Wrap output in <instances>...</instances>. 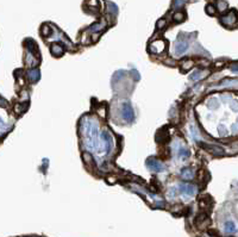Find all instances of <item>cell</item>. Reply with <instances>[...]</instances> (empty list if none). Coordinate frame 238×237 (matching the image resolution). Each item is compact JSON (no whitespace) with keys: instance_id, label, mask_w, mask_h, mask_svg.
Instances as JSON below:
<instances>
[{"instance_id":"obj_1","label":"cell","mask_w":238,"mask_h":237,"mask_svg":"<svg viewBox=\"0 0 238 237\" xmlns=\"http://www.w3.org/2000/svg\"><path fill=\"white\" fill-rule=\"evenodd\" d=\"M147 166H148L151 171L157 172V173L163 172V171H164V166H163L158 160H156L155 157H150V159H148V161H147Z\"/></svg>"},{"instance_id":"obj_6","label":"cell","mask_w":238,"mask_h":237,"mask_svg":"<svg viewBox=\"0 0 238 237\" xmlns=\"http://www.w3.org/2000/svg\"><path fill=\"white\" fill-rule=\"evenodd\" d=\"M50 51H51L54 56H62L63 53H65V48H63V45H61L59 43H54L50 47Z\"/></svg>"},{"instance_id":"obj_8","label":"cell","mask_w":238,"mask_h":237,"mask_svg":"<svg viewBox=\"0 0 238 237\" xmlns=\"http://www.w3.org/2000/svg\"><path fill=\"white\" fill-rule=\"evenodd\" d=\"M212 205V200H211V197L210 196H202L200 199H199V206L205 210V208H211Z\"/></svg>"},{"instance_id":"obj_18","label":"cell","mask_w":238,"mask_h":237,"mask_svg":"<svg viewBox=\"0 0 238 237\" xmlns=\"http://www.w3.org/2000/svg\"><path fill=\"white\" fill-rule=\"evenodd\" d=\"M105 28V22H101V23H98V24H94L91 29L94 30V31H98V30H102Z\"/></svg>"},{"instance_id":"obj_22","label":"cell","mask_w":238,"mask_h":237,"mask_svg":"<svg viewBox=\"0 0 238 237\" xmlns=\"http://www.w3.org/2000/svg\"><path fill=\"white\" fill-rule=\"evenodd\" d=\"M226 7H227V4H226L225 1H220V3H219V7H218L220 11H224Z\"/></svg>"},{"instance_id":"obj_21","label":"cell","mask_w":238,"mask_h":237,"mask_svg":"<svg viewBox=\"0 0 238 237\" xmlns=\"http://www.w3.org/2000/svg\"><path fill=\"white\" fill-rule=\"evenodd\" d=\"M200 73H201L200 71H196L195 73H193V74L190 75L189 79H190V80H198V79H200V77H201V75H200Z\"/></svg>"},{"instance_id":"obj_7","label":"cell","mask_w":238,"mask_h":237,"mask_svg":"<svg viewBox=\"0 0 238 237\" xmlns=\"http://www.w3.org/2000/svg\"><path fill=\"white\" fill-rule=\"evenodd\" d=\"M236 20H237V16H236L235 11H231L229 14H226L225 17L221 18V22L226 25H232V24L236 23Z\"/></svg>"},{"instance_id":"obj_4","label":"cell","mask_w":238,"mask_h":237,"mask_svg":"<svg viewBox=\"0 0 238 237\" xmlns=\"http://www.w3.org/2000/svg\"><path fill=\"white\" fill-rule=\"evenodd\" d=\"M202 148H205V150H207L208 153L213 155H223L224 154V150L218 147V145H213V144H205V143H200Z\"/></svg>"},{"instance_id":"obj_10","label":"cell","mask_w":238,"mask_h":237,"mask_svg":"<svg viewBox=\"0 0 238 237\" xmlns=\"http://www.w3.org/2000/svg\"><path fill=\"white\" fill-rule=\"evenodd\" d=\"M28 79L32 82H36L39 79V71L38 69H31L28 71Z\"/></svg>"},{"instance_id":"obj_23","label":"cell","mask_w":238,"mask_h":237,"mask_svg":"<svg viewBox=\"0 0 238 237\" xmlns=\"http://www.w3.org/2000/svg\"><path fill=\"white\" fill-rule=\"evenodd\" d=\"M98 113L100 114L101 117H105V116H106V108H105V107H104V108L101 107V108H99V110H98Z\"/></svg>"},{"instance_id":"obj_20","label":"cell","mask_w":238,"mask_h":237,"mask_svg":"<svg viewBox=\"0 0 238 237\" xmlns=\"http://www.w3.org/2000/svg\"><path fill=\"white\" fill-rule=\"evenodd\" d=\"M206 12H207L208 14L213 16L214 13H215V8H214V6L213 5H207L206 6Z\"/></svg>"},{"instance_id":"obj_13","label":"cell","mask_w":238,"mask_h":237,"mask_svg":"<svg viewBox=\"0 0 238 237\" xmlns=\"http://www.w3.org/2000/svg\"><path fill=\"white\" fill-rule=\"evenodd\" d=\"M187 49H188V43H186V42L178 43V44H176V47H175V53L181 55V54H184Z\"/></svg>"},{"instance_id":"obj_14","label":"cell","mask_w":238,"mask_h":237,"mask_svg":"<svg viewBox=\"0 0 238 237\" xmlns=\"http://www.w3.org/2000/svg\"><path fill=\"white\" fill-rule=\"evenodd\" d=\"M184 18H186V14H184V12H176L174 16H173V20L175 22V23H181V22H184Z\"/></svg>"},{"instance_id":"obj_3","label":"cell","mask_w":238,"mask_h":237,"mask_svg":"<svg viewBox=\"0 0 238 237\" xmlns=\"http://www.w3.org/2000/svg\"><path fill=\"white\" fill-rule=\"evenodd\" d=\"M122 114H123V118H124L126 122H132V120H133V108H132L130 103H124V104H123Z\"/></svg>"},{"instance_id":"obj_2","label":"cell","mask_w":238,"mask_h":237,"mask_svg":"<svg viewBox=\"0 0 238 237\" xmlns=\"http://www.w3.org/2000/svg\"><path fill=\"white\" fill-rule=\"evenodd\" d=\"M150 51L154 54H161L166 49V42L162 41V40H157V41H154L151 44H150Z\"/></svg>"},{"instance_id":"obj_24","label":"cell","mask_w":238,"mask_h":237,"mask_svg":"<svg viewBox=\"0 0 238 237\" xmlns=\"http://www.w3.org/2000/svg\"><path fill=\"white\" fill-rule=\"evenodd\" d=\"M24 110H25V106L22 107L20 105H17V106H16V112H17V113H22Z\"/></svg>"},{"instance_id":"obj_25","label":"cell","mask_w":238,"mask_h":237,"mask_svg":"<svg viewBox=\"0 0 238 237\" xmlns=\"http://www.w3.org/2000/svg\"><path fill=\"white\" fill-rule=\"evenodd\" d=\"M231 71H238V63H235V65L231 66Z\"/></svg>"},{"instance_id":"obj_5","label":"cell","mask_w":238,"mask_h":237,"mask_svg":"<svg viewBox=\"0 0 238 237\" xmlns=\"http://www.w3.org/2000/svg\"><path fill=\"white\" fill-rule=\"evenodd\" d=\"M178 190H180L181 193H184L186 196H193V194L195 193V188H194V186H192V185H187V184L180 185V186H178Z\"/></svg>"},{"instance_id":"obj_26","label":"cell","mask_w":238,"mask_h":237,"mask_svg":"<svg viewBox=\"0 0 238 237\" xmlns=\"http://www.w3.org/2000/svg\"><path fill=\"white\" fill-rule=\"evenodd\" d=\"M223 66H224L223 62H217V63H215V68H221Z\"/></svg>"},{"instance_id":"obj_9","label":"cell","mask_w":238,"mask_h":237,"mask_svg":"<svg viewBox=\"0 0 238 237\" xmlns=\"http://www.w3.org/2000/svg\"><path fill=\"white\" fill-rule=\"evenodd\" d=\"M101 137H102V141H104V143H105V149H106V153H110V150H111V145H112L111 137H110V135L107 134L106 131H104V132H102Z\"/></svg>"},{"instance_id":"obj_11","label":"cell","mask_w":238,"mask_h":237,"mask_svg":"<svg viewBox=\"0 0 238 237\" xmlns=\"http://www.w3.org/2000/svg\"><path fill=\"white\" fill-rule=\"evenodd\" d=\"M193 66H194V63H193V61L192 60H184L182 62H181V71H188L189 69H192L193 68Z\"/></svg>"},{"instance_id":"obj_17","label":"cell","mask_w":238,"mask_h":237,"mask_svg":"<svg viewBox=\"0 0 238 237\" xmlns=\"http://www.w3.org/2000/svg\"><path fill=\"white\" fill-rule=\"evenodd\" d=\"M190 155V153H189V150L188 149H184V148H181L180 150H178V156L181 157V159H186V157H188Z\"/></svg>"},{"instance_id":"obj_16","label":"cell","mask_w":238,"mask_h":237,"mask_svg":"<svg viewBox=\"0 0 238 237\" xmlns=\"http://www.w3.org/2000/svg\"><path fill=\"white\" fill-rule=\"evenodd\" d=\"M41 34L43 36H50V34H51V29H50V26L47 25V24H44V25L42 26V29H41Z\"/></svg>"},{"instance_id":"obj_27","label":"cell","mask_w":238,"mask_h":237,"mask_svg":"<svg viewBox=\"0 0 238 237\" xmlns=\"http://www.w3.org/2000/svg\"><path fill=\"white\" fill-rule=\"evenodd\" d=\"M98 38H99V34H94V35L92 36V40H93V41H96Z\"/></svg>"},{"instance_id":"obj_19","label":"cell","mask_w":238,"mask_h":237,"mask_svg":"<svg viewBox=\"0 0 238 237\" xmlns=\"http://www.w3.org/2000/svg\"><path fill=\"white\" fill-rule=\"evenodd\" d=\"M166 19H160L158 22H157V25H156V28H157V30H162V29H164L166 28Z\"/></svg>"},{"instance_id":"obj_12","label":"cell","mask_w":238,"mask_h":237,"mask_svg":"<svg viewBox=\"0 0 238 237\" xmlns=\"http://www.w3.org/2000/svg\"><path fill=\"white\" fill-rule=\"evenodd\" d=\"M181 176L184 180H192L193 179V172H192V169L189 167H186L181 171Z\"/></svg>"},{"instance_id":"obj_15","label":"cell","mask_w":238,"mask_h":237,"mask_svg":"<svg viewBox=\"0 0 238 237\" xmlns=\"http://www.w3.org/2000/svg\"><path fill=\"white\" fill-rule=\"evenodd\" d=\"M236 230H237V228H236V224H235L233 222H226L225 223V231L226 232L232 234V232H235Z\"/></svg>"}]
</instances>
